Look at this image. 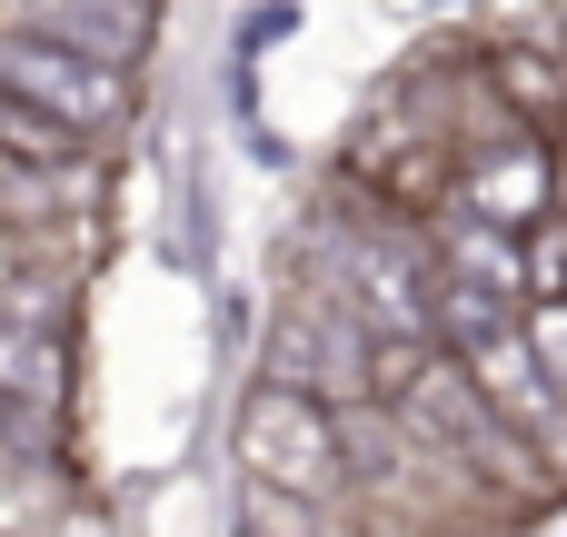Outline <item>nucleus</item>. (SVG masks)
<instances>
[{"label": "nucleus", "instance_id": "f257e3e1", "mask_svg": "<svg viewBox=\"0 0 567 537\" xmlns=\"http://www.w3.org/2000/svg\"><path fill=\"white\" fill-rule=\"evenodd\" d=\"M239 478H259V488H289V498H309V508H329L339 498V419L309 399V389H279V379H259L249 399H239Z\"/></svg>", "mask_w": 567, "mask_h": 537}, {"label": "nucleus", "instance_id": "f03ea898", "mask_svg": "<svg viewBox=\"0 0 567 537\" xmlns=\"http://www.w3.org/2000/svg\"><path fill=\"white\" fill-rule=\"evenodd\" d=\"M449 209L468 219H498V229H528L558 209V149L538 130H498V140H468L449 159Z\"/></svg>", "mask_w": 567, "mask_h": 537}, {"label": "nucleus", "instance_id": "7ed1b4c3", "mask_svg": "<svg viewBox=\"0 0 567 537\" xmlns=\"http://www.w3.org/2000/svg\"><path fill=\"white\" fill-rule=\"evenodd\" d=\"M100 189V169H30V159H0V229L20 239H60V219H80V199Z\"/></svg>", "mask_w": 567, "mask_h": 537}, {"label": "nucleus", "instance_id": "20e7f679", "mask_svg": "<svg viewBox=\"0 0 567 537\" xmlns=\"http://www.w3.org/2000/svg\"><path fill=\"white\" fill-rule=\"evenodd\" d=\"M488 90H498V110L518 120V130H558L567 120V60H548V50H498L488 60Z\"/></svg>", "mask_w": 567, "mask_h": 537}, {"label": "nucleus", "instance_id": "39448f33", "mask_svg": "<svg viewBox=\"0 0 567 537\" xmlns=\"http://www.w3.org/2000/svg\"><path fill=\"white\" fill-rule=\"evenodd\" d=\"M239 528H249V537H329L309 498H289V488H259V478H239Z\"/></svg>", "mask_w": 567, "mask_h": 537}, {"label": "nucleus", "instance_id": "423d86ee", "mask_svg": "<svg viewBox=\"0 0 567 537\" xmlns=\"http://www.w3.org/2000/svg\"><path fill=\"white\" fill-rule=\"evenodd\" d=\"M518 269H528V299H567V209L518 229Z\"/></svg>", "mask_w": 567, "mask_h": 537}, {"label": "nucleus", "instance_id": "0eeeda50", "mask_svg": "<svg viewBox=\"0 0 567 537\" xmlns=\"http://www.w3.org/2000/svg\"><path fill=\"white\" fill-rule=\"evenodd\" d=\"M518 339H528V359H538L548 399L567 409V299H528V309H518Z\"/></svg>", "mask_w": 567, "mask_h": 537}, {"label": "nucleus", "instance_id": "6e6552de", "mask_svg": "<svg viewBox=\"0 0 567 537\" xmlns=\"http://www.w3.org/2000/svg\"><path fill=\"white\" fill-rule=\"evenodd\" d=\"M0 428H10V399H0Z\"/></svg>", "mask_w": 567, "mask_h": 537}]
</instances>
